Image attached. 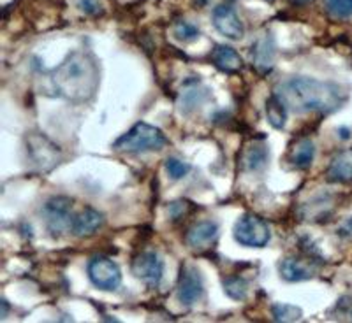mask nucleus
Listing matches in <instances>:
<instances>
[{
  "label": "nucleus",
  "instance_id": "0eeeda50",
  "mask_svg": "<svg viewBox=\"0 0 352 323\" xmlns=\"http://www.w3.org/2000/svg\"><path fill=\"white\" fill-rule=\"evenodd\" d=\"M87 272L94 287H97L99 290L113 291L122 283V271L118 263L113 262L108 256H96L90 260Z\"/></svg>",
  "mask_w": 352,
  "mask_h": 323
},
{
  "label": "nucleus",
  "instance_id": "aec40b11",
  "mask_svg": "<svg viewBox=\"0 0 352 323\" xmlns=\"http://www.w3.org/2000/svg\"><path fill=\"white\" fill-rule=\"evenodd\" d=\"M224 291L228 294L231 299L234 300H245L248 294V283L240 278V276H231V278H226L224 280Z\"/></svg>",
  "mask_w": 352,
  "mask_h": 323
},
{
  "label": "nucleus",
  "instance_id": "f03ea898",
  "mask_svg": "<svg viewBox=\"0 0 352 323\" xmlns=\"http://www.w3.org/2000/svg\"><path fill=\"white\" fill-rule=\"evenodd\" d=\"M56 95L71 102H87L99 88V65L88 51H72L52 72Z\"/></svg>",
  "mask_w": 352,
  "mask_h": 323
},
{
  "label": "nucleus",
  "instance_id": "c85d7f7f",
  "mask_svg": "<svg viewBox=\"0 0 352 323\" xmlns=\"http://www.w3.org/2000/svg\"><path fill=\"white\" fill-rule=\"evenodd\" d=\"M340 137L342 139H349V137H351V134H349L347 128H340Z\"/></svg>",
  "mask_w": 352,
  "mask_h": 323
},
{
  "label": "nucleus",
  "instance_id": "cd10ccee",
  "mask_svg": "<svg viewBox=\"0 0 352 323\" xmlns=\"http://www.w3.org/2000/svg\"><path fill=\"white\" fill-rule=\"evenodd\" d=\"M6 315H8V300H2V313H0V316L6 318Z\"/></svg>",
  "mask_w": 352,
  "mask_h": 323
},
{
  "label": "nucleus",
  "instance_id": "9b49d317",
  "mask_svg": "<svg viewBox=\"0 0 352 323\" xmlns=\"http://www.w3.org/2000/svg\"><path fill=\"white\" fill-rule=\"evenodd\" d=\"M217 239H219V225L212 222V219L197 222L196 225L188 228L187 236H185L187 246L197 253L210 250Z\"/></svg>",
  "mask_w": 352,
  "mask_h": 323
},
{
  "label": "nucleus",
  "instance_id": "f8f14e48",
  "mask_svg": "<svg viewBox=\"0 0 352 323\" xmlns=\"http://www.w3.org/2000/svg\"><path fill=\"white\" fill-rule=\"evenodd\" d=\"M275 40L270 34H263L252 44V67L259 76H266L275 67Z\"/></svg>",
  "mask_w": 352,
  "mask_h": 323
},
{
  "label": "nucleus",
  "instance_id": "bb28decb",
  "mask_svg": "<svg viewBox=\"0 0 352 323\" xmlns=\"http://www.w3.org/2000/svg\"><path fill=\"white\" fill-rule=\"evenodd\" d=\"M338 234H340V236H344V237L352 236V218H349L347 222H345V224L342 225L340 232H338Z\"/></svg>",
  "mask_w": 352,
  "mask_h": 323
},
{
  "label": "nucleus",
  "instance_id": "412c9836",
  "mask_svg": "<svg viewBox=\"0 0 352 323\" xmlns=\"http://www.w3.org/2000/svg\"><path fill=\"white\" fill-rule=\"evenodd\" d=\"M173 34H175V37L178 40H184V43H192V40H196L197 37H199V28L196 27V25H192L190 21H185V20H180L176 21L175 27H173Z\"/></svg>",
  "mask_w": 352,
  "mask_h": 323
},
{
  "label": "nucleus",
  "instance_id": "6ab92c4d",
  "mask_svg": "<svg viewBox=\"0 0 352 323\" xmlns=\"http://www.w3.org/2000/svg\"><path fill=\"white\" fill-rule=\"evenodd\" d=\"M266 118H268L270 125L276 130H282L287 121V108L282 104V100L273 93L268 100H266Z\"/></svg>",
  "mask_w": 352,
  "mask_h": 323
},
{
  "label": "nucleus",
  "instance_id": "ddd939ff",
  "mask_svg": "<svg viewBox=\"0 0 352 323\" xmlns=\"http://www.w3.org/2000/svg\"><path fill=\"white\" fill-rule=\"evenodd\" d=\"M104 225V216L94 208H85L83 211L78 213L72 222V234L80 239H87V237L96 236L97 232Z\"/></svg>",
  "mask_w": 352,
  "mask_h": 323
},
{
  "label": "nucleus",
  "instance_id": "7ed1b4c3",
  "mask_svg": "<svg viewBox=\"0 0 352 323\" xmlns=\"http://www.w3.org/2000/svg\"><path fill=\"white\" fill-rule=\"evenodd\" d=\"M166 144L168 139L160 128L140 121L113 143V149L122 153H146L159 152Z\"/></svg>",
  "mask_w": 352,
  "mask_h": 323
},
{
  "label": "nucleus",
  "instance_id": "39448f33",
  "mask_svg": "<svg viewBox=\"0 0 352 323\" xmlns=\"http://www.w3.org/2000/svg\"><path fill=\"white\" fill-rule=\"evenodd\" d=\"M43 216L50 234L53 237H62L65 232L72 230V199L64 195L52 197L43 206Z\"/></svg>",
  "mask_w": 352,
  "mask_h": 323
},
{
  "label": "nucleus",
  "instance_id": "20e7f679",
  "mask_svg": "<svg viewBox=\"0 0 352 323\" xmlns=\"http://www.w3.org/2000/svg\"><path fill=\"white\" fill-rule=\"evenodd\" d=\"M27 146V160L37 172H50L58 165L62 158L60 148L52 139L44 136L43 132H28L25 137Z\"/></svg>",
  "mask_w": 352,
  "mask_h": 323
},
{
  "label": "nucleus",
  "instance_id": "f257e3e1",
  "mask_svg": "<svg viewBox=\"0 0 352 323\" xmlns=\"http://www.w3.org/2000/svg\"><path fill=\"white\" fill-rule=\"evenodd\" d=\"M275 95L292 112H329L340 109L347 100V92L340 84L316 77H289L276 84Z\"/></svg>",
  "mask_w": 352,
  "mask_h": 323
},
{
  "label": "nucleus",
  "instance_id": "a211bd4d",
  "mask_svg": "<svg viewBox=\"0 0 352 323\" xmlns=\"http://www.w3.org/2000/svg\"><path fill=\"white\" fill-rule=\"evenodd\" d=\"M314 156H316V146L310 139H300L294 148L291 149V162L298 169H307L312 165Z\"/></svg>",
  "mask_w": 352,
  "mask_h": 323
},
{
  "label": "nucleus",
  "instance_id": "5701e85b",
  "mask_svg": "<svg viewBox=\"0 0 352 323\" xmlns=\"http://www.w3.org/2000/svg\"><path fill=\"white\" fill-rule=\"evenodd\" d=\"M326 11L333 18H351L352 16V0H324Z\"/></svg>",
  "mask_w": 352,
  "mask_h": 323
},
{
  "label": "nucleus",
  "instance_id": "f3484780",
  "mask_svg": "<svg viewBox=\"0 0 352 323\" xmlns=\"http://www.w3.org/2000/svg\"><path fill=\"white\" fill-rule=\"evenodd\" d=\"M326 176L331 183H352V148L340 152L331 160Z\"/></svg>",
  "mask_w": 352,
  "mask_h": 323
},
{
  "label": "nucleus",
  "instance_id": "a878e982",
  "mask_svg": "<svg viewBox=\"0 0 352 323\" xmlns=\"http://www.w3.org/2000/svg\"><path fill=\"white\" fill-rule=\"evenodd\" d=\"M78 8L90 16H97L100 14V5L97 0H78Z\"/></svg>",
  "mask_w": 352,
  "mask_h": 323
},
{
  "label": "nucleus",
  "instance_id": "7c9ffc66",
  "mask_svg": "<svg viewBox=\"0 0 352 323\" xmlns=\"http://www.w3.org/2000/svg\"><path fill=\"white\" fill-rule=\"evenodd\" d=\"M266 2H273V0H266Z\"/></svg>",
  "mask_w": 352,
  "mask_h": 323
},
{
  "label": "nucleus",
  "instance_id": "1a4fd4ad",
  "mask_svg": "<svg viewBox=\"0 0 352 323\" xmlns=\"http://www.w3.org/2000/svg\"><path fill=\"white\" fill-rule=\"evenodd\" d=\"M176 294H178V300L184 306H192V304H196L203 297V278H201V272L194 265H188V263L182 265L180 281H178Z\"/></svg>",
  "mask_w": 352,
  "mask_h": 323
},
{
  "label": "nucleus",
  "instance_id": "393cba45",
  "mask_svg": "<svg viewBox=\"0 0 352 323\" xmlns=\"http://www.w3.org/2000/svg\"><path fill=\"white\" fill-rule=\"evenodd\" d=\"M335 311L338 313V318L352 322V296L342 297L338 304H336Z\"/></svg>",
  "mask_w": 352,
  "mask_h": 323
},
{
  "label": "nucleus",
  "instance_id": "4be33fe9",
  "mask_svg": "<svg viewBox=\"0 0 352 323\" xmlns=\"http://www.w3.org/2000/svg\"><path fill=\"white\" fill-rule=\"evenodd\" d=\"M301 309L292 304H276L273 306V320L275 322H296L301 318Z\"/></svg>",
  "mask_w": 352,
  "mask_h": 323
},
{
  "label": "nucleus",
  "instance_id": "6e6552de",
  "mask_svg": "<svg viewBox=\"0 0 352 323\" xmlns=\"http://www.w3.org/2000/svg\"><path fill=\"white\" fill-rule=\"evenodd\" d=\"M131 271L138 280L146 283L150 288H157L162 281V276H164V262H162L159 253L141 252L132 260Z\"/></svg>",
  "mask_w": 352,
  "mask_h": 323
},
{
  "label": "nucleus",
  "instance_id": "c756f323",
  "mask_svg": "<svg viewBox=\"0 0 352 323\" xmlns=\"http://www.w3.org/2000/svg\"><path fill=\"white\" fill-rule=\"evenodd\" d=\"M294 2H298V4H307V2H310V0H294Z\"/></svg>",
  "mask_w": 352,
  "mask_h": 323
},
{
  "label": "nucleus",
  "instance_id": "423d86ee",
  "mask_svg": "<svg viewBox=\"0 0 352 323\" xmlns=\"http://www.w3.org/2000/svg\"><path fill=\"white\" fill-rule=\"evenodd\" d=\"M234 239L247 248H264L272 239L270 225L261 216L247 213L234 225Z\"/></svg>",
  "mask_w": 352,
  "mask_h": 323
},
{
  "label": "nucleus",
  "instance_id": "4468645a",
  "mask_svg": "<svg viewBox=\"0 0 352 323\" xmlns=\"http://www.w3.org/2000/svg\"><path fill=\"white\" fill-rule=\"evenodd\" d=\"M210 58H212L213 65L226 74H238L243 69V58L240 56V53L226 44H217Z\"/></svg>",
  "mask_w": 352,
  "mask_h": 323
},
{
  "label": "nucleus",
  "instance_id": "9d476101",
  "mask_svg": "<svg viewBox=\"0 0 352 323\" xmlns=\"http://www.w3.org/2000/svg\"><path fill=\"white\" fill-rule=\"evenodd\" d=\"M213 27L228 39L240 40L245 36V27L236 11L228 4H220L212 12Z\"/></svg>",
  "mask_w": 352,
  "mask_h": 323
},
{
  "label": "nucleus",
  "instance_id": "dca6fc26",
  "mask_svg": "<svg viewBox=\"0 0 352 323\" xmlns=\"http://www.w3.org/2000/svg\"><path fill=\"white\" fill-rule=\"evenodd\" d=\"M280 276L285 281L296 283V281H305L314 278V269L312 263H308L307 260L298 259V256H287L280 262Z\"/></svg>",
  "mask_w": 352,
  "mask_h": 323
},
{
  "label": "nucleus",
  "instance_id": "b1692460",
  "mask_svg": "<svg viewBox=\"0 0 352 323\" xmlns=\"http://www.w3.org/2000/svg\"><path fill=\"white\" fill-rule=\"evenodd\" d=\"M166 171H168V174L171 176L173 180H182V178L188 174L190 165L187 162L175 158V156H169V158H166Z\"/></svg>",
  "mask_w": 352,
  "mask_h": 323
},
{
  "label": "nucleus",
  "instance_id": "2eb2a0df",
  "mask_svg": "<svg viewBox=\"0 0 352 323\" xmlns=\"http://www.w3.org/2000/svg\"><path fill=\"white\" fill-rule=\"evenodd\" d=\"M270 158V149L264 141H252L247 144L241 153V165L248 172H259L266 167Z\"/></svg>",
  "mask_w": 352,
  "mask_h": 323
}]
</instances>
